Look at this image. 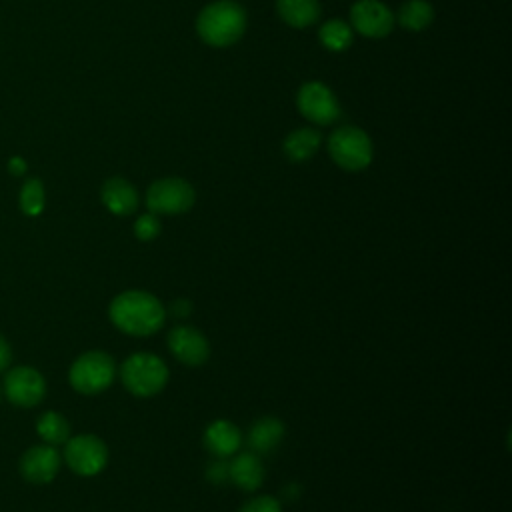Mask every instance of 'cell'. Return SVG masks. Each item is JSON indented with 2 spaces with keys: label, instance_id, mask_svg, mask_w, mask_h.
<instances>
[{
  "label": "cell",
  "instance_id": "obj_8",
  "mask_svg": "<svg viewBox=\"0 0 512 512\" xmlns=\"http://www.w3.org/2000/svg\"><path fill=\"white\" fill-rule=\"evenodd\" d=\"M6 398L20 408L36 406L46 394V382L42 374L30 366L12 368L4 378Z\"/></svg>",
  "mask_w": 512,
  "mask_h": 512
},
{
  "label": "cell",
  "instance_id": "obj_7",
  "mask_svg": "<svg viewBox=\"0 0 512 512\" xmlns=\"http://www.w3.org/2000/svg\"><path fill=\"white\" fill-rule=\"evenodd\" d=\"M196 200L194 188L182 178L156 180L146 192V206L152 214H182Z\"/></svg>",
  "mask_w": 512,
  "mask_h": 512
},
{
  "label": "cell",
  "instance_id": "obj_26",
  "mask_svg": "<svg viewBox=\"0 0 512 512\" xmlns=\"http://www.w3.org/2000/svg\"><path fill=\"white\" fill-rule=\"evenodd\" d=\"M10 356H12L10 346H8V342L0 336V372L10 364Z\"/></svg>",
  "mask_w": 512,
  "mask_h": 512
},
{
  "label": "cell",
  "instance_id": "obj_20",
  "mask_svg": "<svg viewBox=\"0 0 512 512\" xmlns=\"http://www.w3.org/2000/svg\"><path fill=\"white\" fill-rule=\"evenodd\" d=\"M398 20L408 30H424L434 20V8L426 0H408L400 6Z\"/></svg>",
  "mask_w": 512,
  "mask_h": 512
},
{
  "label": "cell",
  "instance_id": "obj_6",
  "mask_svg": "<svg viewBox=\"0 0 512 512\" xmlns=\"http://www.w3.org/2000/svg\"><path fill=\"white\" fill-rule=\"evenodd\" d=\"M64 460L78 476H96L108 464V448L94 434H80L66 440Z\"/></svg>",
  "mask_w": 512,
  "mask_h": 512
},
{
  "label": "cell",
  "instance_id": "obj_23",
  "mask_svg": "<svg viewBox=\"0 0 512 512\" xmlns=\"http://www.w3.org/2000/svg\"><path fill=\"white\" fill-rule=\"evenodd\" d=\"M134 234L138 240H152L160 234V220L156 218V214H142L136 224H134Z\"/></svg>",
  "mask_w": 512,
  "mask_h": 512
},
{
  "label": "cell",
  "instance_id": "obj_24",
  "mask_svg": "<svg viewBox=\"0 0 512 512\" xmlns=\"http://www.w3.org/2000/svg\"><path fill=\"white\" fill-rule=\"evenodd\" d=\"M238 512H282V506L272 496H256L248 500Z\"/></svg>",
  "mask_w": 512,
  "mask_h": 512
},
{
  "label": "cell",
  "instance_id": "obj_17",
  "mask_svg": "<svg viewBox=\"0 0 512 512\" xmlns=\"http://www.w3.org/2000/svg\"><path fill=\"white\" fill-rule=\"evenodd\" d=\"M284 436V424L278 418L266 416L252 424L248 432V444L256 452H270L274 450Z\"/></svg>",
  "mask_w": 512,
  "mask_h": 512
},
{
  "label": "cell",
  "instance_id": "obj_4",
  "mask_svg": "<svg viewBox=\"0 0 512 512\" xmlns=\"http://www.w3.org/2000/svg\"><path fill=\"white\" fill-rule=\"evenodd\" d=\"M116 374V366L110 354L100 350H90L78 356L68 372L72 388L80 394H100L104 392Z\"/></svg>",
  "mask_w": 512,
  "mask_h": 512
},
{
  "label": "cell",
  "instance_id": "obj_2",
  "mask_svg": "<svg viewBox=\"0 0 512 512\" xmlns=\"http://www.w3.org/2000/svg\"><path fill=\"white\" fill-rule=\"evenodd\" d=\"M246 28V14L240 4L232 0H218L206 6L198 20L196 30L200 38L210 46H230L234 44Z\"/></svg>",
  "mask_w": 512,
  "mask_h": 512
},
{
  "label": "cell",
  "instance_id": "obj_21",
  "mask_svg": "<svg viewBox=\"0 0 512 512\" xmlns=\"http://www.w3.org/2000/svg\"><path fill=\"white\" fill-rule=\"evenodd\" d=\"M320 42L334 52L346 50L352 44V28L342 20H328L320 28Z\"/></svg>",
  "mask_w": 512,
  "mask_h": 512
},
{
  "label": "cell",
  "instance_id": "obj_3",
  "mask_svg": "<svg viewBox=\"0 0 512 512\" xmlns=\"http://www.w3.org/2000/svg\"><path fill=\"white\" fill-rule=\"evenodd\" d=\"M122 384L140 398L156 396L168 382V366L156 354L136 352L128 356L120 368Z\"/></svg>",
  "mask_w": 512,
  "mask_h": 512
},
{
  "label": "cell",
  "instance_id": "obj_25",
  "mask_svg": "<svg viewBox=\"0 0 512 512\" xmlns=\"http://www.w3.org/2000/svg\"><path fill=\"white\" fill-rule=\"evenodd\" d=\"M226 476H228V466H226L224 462L214 464V466L210 468V472H208V478L214 480V482H220V480H224Z\"/></svg>",
  "mask_w": 512,
  "mask_h": 512
},
{
  "label": "cell",
  "instance_id": "obj_27",
  "mask_svg": "<svg viewBox=\"0 0 512 512\" xmlns=\"http://www.w3.org/2000/svg\"><path fill=\"white\" fill-rule=\"evenodd\" d=\"M10 170H12L14 174H22V172L26 170L24 160H20V158H12V160H10Z\"/></svg>",
  "mask_w": 512,
  "mask_h": 512
},
{
  "label": "cell",
  "instance_id": "obj_14",
  "mask_svg": "<svg viewBox=\"0 0 512 512\" xmlns=\"http://www.w3.org/2000/svg\"><path fill=\"white\" fill-rule=\"evenodd\" d=\"M100 194L104 206L116 216H128L138 208V192L124 178H108Z\"/></svg>",
  "mask_w": 512,
  "mask_h": 512
},
{
  "label": "cell",
  "instance_id": "obj_11",
  "mask_svg": "<svg viewBox=\"0 0 512 512\" xmlns=\"http://www.w3.org/2000/svg\"><path fill=\"white\" fill-rule=\"evenodd\" d=\"M168 348L186 366H200L210 356V344L202 332L192 326H176L168 332Z\"/></svg>",
  "mask_w": 512,
  "mask_h": 512
},
{
  "label": "cell",
  "instance_id": "obj_13",
  "mask_svg": "<svg viewBox=\"0 0 512 512\" xmlns=\"http://www.w3.org/2000/svg\"><path fill=\"white\" fill-rule=\"evenodd\" d=\"M242 444L240 430L230 420H214L204 430V446L218 458H228L238 452Z\"/></svg>",
  "mask_w": 512,
  "mask_h": 512
},
{
  "label": "cell",
  "instance_id": "obj_5",
  "mask_svg": "<svg viewBox=\"0 0 512 512\" xmlns=\"http://www.w3.org/2000/svg\"><path fill=\"white\" fill-rule=\"evenodd\" d=\"M328 150H330L332 160L340 168L350 170V172L366 168L372 160V142H370L368 134H364L356 126L336 128L330 134Z\"/></svg>",
  "mask_w": 512,
  "mask_h": 512
},
{
  "label": "cell",
  "instance_id": "obj_16",
  "mask_svg": "<svg viewBox=\"0 0 512 512\" xmlns=\"http://www.w3.org/2000/svg\"><path fill=\"white\" fill-rule=\"evenodd\" d=\"M276 8L280 18L294 28L310 26L320 16L318 0H276Z\"/></svg>",
  "mask_w": 512,
  "mask_h": 512
},
{
  "label": "cell",
  "instance_id": "obj_15",
  "mask_svg": "<svg viewBox=\"0 0 512 512\" xmlns=\"http://www.w3.org/2000/svg\"><path fill=\"white\" fill-rule=\"evenodd\" d=\"M228 478L242 490L252 492L264 482V466L256 454L244 452L228 464Z\"/></svg>",
  "mask_w": 512,
  "mask_h": 512
},
{
  "label": "cell",
  "instance_id": "obj_22",
  "mask_svg": "<svg viewBox=\"0 0 512 512\" xmlns=\"http://www.w3.org/2000/svg\"><path fill=\"white\" fill-rule=\"evenodd\" d=\"M20 208L28 216H38L44 210V186L40 180H28L22 186Z\"/></svg>",
  "mask_w": 512,
  "mask_h": 512
},
{
  "label": "cell",
  "instance_id": "obj_18",
  "mask_svg": "<svg viewBox=\"0 0 512 512\" xmlns=\"http://www.w3.org/2000/svg\"><path fill=\"white\" fill-rule=\"evenodd\" d=\"M320 132L314 128H298L284 140V154L292 162H304L312 158L320 146Z\"/></svg>",
  "mask_w": 512,
  "mask_h": 512
},
{
  "label": "cell",
  "instance_id": "obj_19",
  "mask_svg": "<svg viewBox=\"0 0 512 512\" xmlns=\"http://www.w3.org/2000/svg\"><path fill=\"white\" fill-rule=\"evenodd\" d=\"M36 430L38 434L42 436V440L50 446H58V444H64L70 436V426H68V420L58 414V412H44L38 422H36Z\"/></svg>",
  "mask_w": 512,
  "mask_h": 512
},
{
  "label": "cell",
  "instance_id": "obj_12",
  "mask_svg": "<svg viewBox=\"0 0 512 512\" xmlns=\"http://www.w3.org/2000/svg\"><path fill=\"white\" fill-rule=\"evenodd\" d=\"M60 468V454L50 444L28 448L20 458V474L32 484L50 482Z\"/></svg>",
  "mask_w": 512,
  "mask_h": 512
},
{
  "label": "cell",
  "instance_id": "obj_9",
  "mask_svg": "<svg viewBox=\"0 0 512 512\" xmlns=\"http://www.w3.org/2000/svg\"><path fill=\"white\" fill-rule=\"evenodd\" d=\"M298 110L314 124H332L340 116V104L332 90L320 82H306L298 92Z\"/></svg>",
  "mask_w": 512,
  "mask_h": 512
},
{
  "label": "cell",
  "instance_id": "obj_10",
  "mask_svg": "<svg viewBox=\"0 0 512 512\" xmlns=\"http://www.w3.org/2000/svg\"><path fill=\"white\" fill-rule=\"evenodd\" d=\"M352 26L368 38H382L394 26L392 12L378 0H358L350 10Z\"/></svg>",
  "mask_w": 512,
  "mask_h": 512
},
{
  "label": "cell",
  "instance_id": "obj_1",
  "mask_svg": "<svg viewBox=\"0 0 512 512\" xmlns=\"http://www.w3.org/2000/svg\"><path fill=\"white\" fill-rule=\"evenodd\" d=\"M108 316L124 334L150 336L162 328L166 312L154 294L144 290H126L110 302Z\"/></svg>",
  "mask_w": 512,
  "mask_h": 512
}]
</instances>
